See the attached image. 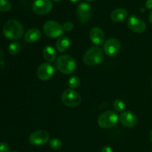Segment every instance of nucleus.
Wrapping results in <instances>:
<instances>
[{"mask_svg": "<svg viewBox=\"0 0 152 152\" xmlns=\"http://www.w3.org/2000/svg\"><path fill=\"white\" fill-rule=\"evenodd\" d=\"M3 34L7 39L17 40L22 38L24 34V27L21 22L16 19H10L4 24Z\"/></svg>", "mask_w": 152, "mask_h": 152, "instance_id": "1", "label": "nucleus"}, {"mask_svg": "<svg viewBox=\"0 0 152 152\" xmlns=\"http://www.w3.org/2000/svg\"><path fill=\"white\" fill-rule=\"evenodd\" d=\"M56 68L62 74L68 75L74 72L77 68V62L70 55H62L56 59L55 62Z\"/></svg>", "mask_w": 152, "mask_h": 152, "instance_id": "2", "label": "nucleus"}, {"mask_svg": "<svg viewBox=\"0 0 152 152\" xmlns=\"http://www.w3.org/2000/svg\"><path fill=\"white\" fill-rule=\"evenodd\" d=\"M104 54L100 48L97 47H91L85 53L83 56V62L88 66H95L102 62Z\"/></svg>", "mask_w": 152, "mask_h": 152, "instance_id": "3", "label": "nucleus"}, {"mask_svg": "<svg viewBox=\"0 0 152 152\" xmlns=\"http://www.w3.org/2000/svg\"><path fill=\"white\" fill-rule=\"evenodd\" d=\"M62 102L65 106L75 108L81 104L82 97L80 94L74 89L68 88L62 94Z\"/></svg>", "mask_w": 152, "mask_h": 152, "instance_id": "4", "label": "nucleus"}, {"mask_svg": "<svg viewBox=\"0 0 152 152\" xmlns=\"http://www.w3.org/2000/svg\"><path fill=\"white\" fill-rule=\"evenodd\" d=\"M118 120L117 113L113 111H107L99 116L97 123L102 129H111L117 124Z\"/></svg>", "mask_w": 152, "mask_h": 152, "instance_id": "5", "label": "nucleus"}, {"mask_svg": "<svg viewBox=\"0 0 152 152\" xmlns=\"http://www.w3.org/2000/svg\"><path fill=\"white\" fill-rule=\"evenodd\" d=\"M43 30L45 35L50 38L61 37L64 33L62 25L59 22L53 20L47 21L43 26Z\"/></svg>", "mask_w": 152, "mask_h": 152, "instance_id": "6", "label": "nucleus"}, {"mask_svg": "<svg viewBox=\"0 0 152 152\" xmlns=\"http://www.w3.org/2000/svg\"><path fill=\"white\" fill-rule=\"evenodd\" d=\"M121 49V44L116 38H111L107 40L103 45L104 53L108 56H115L119 54Z\"/></svg>", "mask_w": 152, "mask_h": 152, "instance_id": "7", "label": "nucleus"}, {"mask_svg": "<svg viewBox=\"0 0 152 152\" xmlns=\"http://www.w3.org/2000/svg\"><path fill=\"white\" fill-rule=\"evenodd\" d=\"M77 16L81 23L86 24L91 19L92 16L91 7L86 2L80 3L77 8Z\"/></svg>", "mask_w": 152, "mask_h": 152, "instance_id": "8", "label": "nucleus"}, {"mask_svg": "<svg viewBox=\"0 0 152 152\" xmlns=\"http://www.w3.org/2000/svg\"><path fill=\"white\" fill-rule=\"evenodd\" d=\"M33 10L38 15H45L53 8L51 0H35L32 5Z\"/></svg>", "mask_w": 152, "mask_h": 152, "instance_id": "9", "label": "nucleus"}, {"mask_svg": "<svg viewBox=\"0 0 152 152\" xmlns=\"http://www.w3.org/2000/svg\"><path fill=\"white\" fill-rule=\"evenodd\" d=\"M127 25L131 31L137 34L144 32L146 29V24L142 19L135 15H132L129 17Z\"/></svg>", "mask_w": 152, "mask_h": 152, "instance_id": "10", "label": "nucleus"}, {"mask_svg": "<svg viewBox=\"0 0 152 152\" xmlns=\"http://www.w3.org/2000/svg\"><path fill=\"white\" fill-rule=\"evenodd\" d=\"M55 69L50 63H43L38 67L37 71V77L40 80L47 81L50 80L54 74Z\"/></svg>", "mask_w": 152, "mask_h": 152, "instance_id": "11", "label": "nucleus"}, {"mask_svg": "<svg viewBox=\"0 0 152 152\" xmlns=\"http://www.w3.org/2000/svg\"><path fill=\"white\" fill-rule=\"evenodd\" d=\"M29 142L33 145H42L49 141V134L46 131L39 130L31 134L28 138Z\"/></svg>", "mask_w": 152, "mask_h": 152, "instance_id": "12", "label": "nucleus"}, {"mask_svg": "<svg viewBox=\"0 0 152 152\" xmlns=\"http://www.w3.org/2000/svg\"><path fill=\"white\" fill-rule=\"evenodd\" d=\"M120 121L125 127L132 128L137 125V117L132 111H126L121 113L120 116Z\"/></svg>", "mask_w": 152, "mask_h": 152, "instance_id": "13", "label": "nucleus"}, {"mask_svg": "<svg viewBox=\"0 0 152 152\" xmlns=\"http://www.w3.org/2000/svg\"><path fill=\"white\" fill-rule=\"evenodd\" d=\"M89 37L93 44L95 45H100L104 42L105 39L103 31L99 27H94L89 32Z\"/></svg>", "mask_w": 152, "mask_h": 152, "instance_id": "14", "label": "nucleus"}, {"mask_svg": "<svg viewBox=\"0 0 152 152\" xmlns=\"http://www.w3.org/2000/svg\"><path fill=\"white\" fill-rule=\"evenodd\" d=\"M41 31L36 28L28 30L24 35V38L27 42H35L41 38Z\"/></svg>", "mask_w": 152, "mask_h": 152, "instance_id": "15", "label": "nucleus"}, {"mask_svg": "<svg viewBox=\"0 0 152 152\" xmlns=\"http://www.w3.org/2000/svg\"><path fill=\"white\" fill-rule=\"evenodd\" d=\"M71 47V40L68 37L62 36L57 39L56 42V48L57 50L61 53L67 51Z\"/></svg>", "mask_w": 152, "mask_h": 152, "instance_id": "16", "label": "nucleus"}, {"mask_svg": "<svg viewBox=\"0 0 152 152\" xmlns=\"http://www.w3.org/2000/svg\"><path fill=\"white\" fill-rule=\"evenodd\" d=\"M128 16V12L124 8H117L113 10L111 13V19L114 22H120L124 21Z\"/></svg>", "mask_w": 152, "mask_h": 152, "instance_id": "17", "label": "nucleus"}, {"mask_svg": "<svg viewBox=\"0 0 152 152\" xmlns=\"http://www.w3.org/2000/svg\"><path fill=\"white\" fill-rule=\"evenodd\" d=\"M42 56L47 62H52L56 60L57 54H56V51L55 50V49L52 46L48 45L43 49Z\"/></svg>", "mask_w": 152, "mask_h": 152, "instance_id": "18", "label": "nucleus"}, {"mask_svg": "<svg viewBox=\"0 0 152 152\" xmlns=\"http://www.w3.org/2000/svg\"><path fill=\"white\" fill-rule=\"evenodd\" d=\"M21 49V45L19 42H12L8 46V52L11 55H16L17 53H19V52L20 51Z\"/></svg>", "mask_w": 152, "mask_h": 152, "instance_id": "19", "label": "nucleus"}, {"mask_svg": "<svg viewBox=\"0 0 152 152\" xmlns=\"http://www.w3.org/2000/svg\"><path fill=\"white\" fill-rule=\"evenodd\" d=\"M68 86L71 89H76L80 86V79L77 76H73L68 80Z\"/></svg>", "mask_w": 152, "mask_h": 152, "instance_id": "20", "label": "nucleus"}, {"mask_svg": "<svg viewBox=\"0 0 152 152\" xmlns=\"http://www.w3.org/2000/svg\"><path fill=\"white\" fill-rule=\"evenodd\" d=\"M113 107L117 112H123L126 108V104L122 99H117L114 102Z\"/></svg>", "mask_w": 152, "mask_h": 152, "instance_id": "21", "label": "nucleus"}, {"mask_svg": "<svg viewBox=\"0 0 152 152\" xmlns=\"http://www.w3.org/2000/svg\"><path fill=\"white\" fill-rule=\"evenodd\" d=\"M49 145L53 150H59L62 146V142L58 138L51 139L49 142Z\"/></svg>", "mask_w": 152, "mask_h": 152, "instance_id": "22", "label": "nucleus"}, {"mask_svg": "<svg viewBox=\"0 0 152 152\" xmlns=\"http://www.w3.org/2000/svg\"><path fill=\"white\" fill-rule=\"evenodd\" d=\"M11 7L12 4L9 0H0V11L7 12Z\"/></svg>", "mask_w": 152, "mask_h": 152, "instance_id": "23", "label": "nucleus"}, {"mask_svg": "<svg viewBox=\"0 0 152 152\" xmlns=\"http://www.w3.org/2000/svg\"><path fill=\"white\" fill-rule=\"evenodd\" d=\"M0 152H10V145L4 142H0Z\"/></svg>", "mask_w": 152, "mask_h": 152, "instance_id": "24", "label": "nucleus"}, {"mask_svg": "<svg viewBox=\"0 0 152 152\" xmlns=\"http://www.w3.org/2000/svg\"><path fill=\"white\" fill-rule=\"evenodd\" d=\"M62 27H63L64 31H67V32H68V31H71L74 29V24H73V22H66L65 23L63 24Z\"/></svg>", "mask_w": 152, "mask_h": 152, "instance_id": "25", "label": "nucleus"}, {"mask_svg": "<svg viewBox=\"0 0 152 152\" xmlns=\"http://www.w3.org/2000/svg\"><path fill=\"white\" fill-rule=\"evenodd\" d=\"M145 7L149 10H152V0H147L145 3Z\"/></svg>", "mask_w": 152, "mask_h": 152, "instance_id": "26", "label": "nucleus"}, {"mask_svg": "<svg viewBox=\"0 0 152 152\" xmlns=\"http://www.w3.org/2000/svg\"><path fill=\"white\" fill-rule=\"evenodd\" d=\"M101 152H113V149L110 146H104Z\"/></svg>", "mask_w": 152, "mask_h": 152, "instance_id": "27", "label": "nucleus"}, {"mask_svg": "<svg viewBox=\"0 0 152 152\" xmlns=\"http://www.w3.org/2000/svg\"><path fill=\"white\" fill-rule=\"evenodd\" d=\"M148 21L151 24H152V11H151L148 14Z\"/></svg>", "mask_w": 152, "mask_h": 152, "instance_id": "28", "label": "nucleus"}, {"mask_svg": "<svg viewBox=\"0 0 152 152\" xmlns=\"http://www.w3.org/2000/svg\"><path fill=\"white\" fill-rule=\"evenodd\" d=\"M149 140H150V141H151V143H152V131L151 132H150V134H149Z\"/></svg>", "mask_w": 152, "mask_h": 152, "instance_id": "29", "label": "nucleus"}, {"mask_svg": "<svg viewBox=\"0 0 152 152\" xmlns=\"http://www.w3.org/2000/svg\"><path fill=\"white\" fill-rule=\"evenodd\" d=\"M69 1H71V2H77V1H80V0H69Z\"/></svg>", "mask_w": 152, "mask_h": 152, "instance_id": "30", "label": "nucleus"}, {"mask_svg": "<svg viewBox=\"0 0 152 152\" xmlns=\"http://www.w3.org/2000/svg\"><path fill=\"white\" fill-rule=\"evenodd\" d=\"M53 1H57V2H59V1H62V0H53Z\"/></svg>", "mask_w": 152, "mask_h": 152, "instance_id": "31", "label": "nucleus"}, {"mask_svg": "<svg viewBox=\"0 0 152 152\" xmlns=\"http://www.w3.org/2000/svg\"><path fill=\"white\" fill-rule=\"evenodd\" d=\"M86 1H94V0H86Z\"/></svg>", "mask_w": 152, "mask_h": 152, "instance_id": "32", "label": "nucleus"}, {"mask_svg": "<svg viewBox=\"0 0 152 152\" xmlns=\"http://www.w3.org/2000/svg\"><path fill=\"white\" fill-rule=\"evenodd\" d=\"M151 86H152V80H151Z\"/></svg>", "mask_w": 152, "mask_h": 152, "instance_id": "33", "label": "nucleus"}, {"mask_svg": "<svg viewBox=\"0 0 152 152\" xmlns=\"http://www.w3.org/2000/svg\"><path fill=\"white\" fill-rule=\"evenodd\" d=\"M13 152H17V151H13Z\"/></svg>", "mask_w": 152, "mask_h": 152, "instance_id": "34", "label": "nucleus"}]
</instances>
